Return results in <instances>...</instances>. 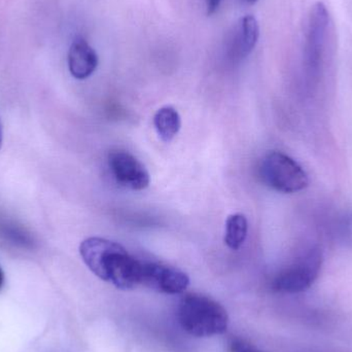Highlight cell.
<instances>
[{"label": "cell", "mask_w": 352, "mask_h": 352, "mask_svg": "<svg viewBox=\"0 0 352 352\" xmlns=\"http://www.w3.org/2000/svg\"><path fill=\"white\" fill-rule=\"evenodd\" d=\"M246 1H248V3L254 4L256 3V2L258 1V0H246Z\"/></svg>", "instance_id": "cell-16"}, {"label": "cell", "mask_w": 352, "mask_h": 352, "mask_svg": "<svg viewBox=\"0 0 352 352\" xmlns=\"http://www.w3.org/2000/svg\"><path fill=\"white\" fill-rule=\"evenodd\" d=\"M322 261L320 248H310L275 277L272 283L273 289L283 294L307 291L320 276Z\"/></svg>", "instance_id": "cell-4"}, {"label": "cell", "mask_w": 352, "mask_h": 352, "mask_svg": "<svg viewBox=\"0 0 352 352\" xmlns=\"http://www.w3.org/2000/svg\"><path fill=\"white\" fill-rule=\"evenodd\" d=\"M80 254L89 269L102 280L124 291L142 285V262L123 245L100 237H90L80 246Z\"/></svg>", "instance_id": "cell-1"}, {"label": "cell", "mask_w": 352, "mask_h": 352, "mask_svg": "<svg viewBox=\"0 0 352 352\" xmlns=\"http://www.w3.org/2000/svg\"><path fill=\"white\" fill-rule=\"evenodd\" d=\"M230 351L231 352H261L252 347V345L241 340L233 341L230 346Z\"/></svg>", "instance_id": "cell-12"}, {"label": "cell", "mask_w": 352, "mask_h": 352, "mask_svg": "<svg viewBox=\"0 0 352 352\" xmlns=\"http://www.w3.org/2000/svg\"><path fill=\"white\" fill-rule=\"evenodd\" d=\"M178 320L186 332L195 337H212L227 331L229 316L214 300L198 294L182 298L178 306Z\"/></svg>", "instance_id": "cell-2"}, {"label": "cell", "mask_w": 352, "mask_h": 352, "mask_svg": "<svg viewBox=\"0 0 352 352\" xmlns=\"http://www.w3.org/2000/svg\"><path fill=\"white\" fill-rule=\"evenodd\" d=\"M248 223L245 215L234 213L226 221L225 243L232 250H237L243 245L248 237Z\"/></svg>", "instance_id": "cell-11"}, {"label": "cell", "mask_w": 352, "mask_h": 352, "mask_svg": "<svg viewBox=\"0 0 352 352\" xmlns=\"http://www.w3.org/2000/svg\"><path fill=\"white\" fill-rule=\"evenodd\" d=\"M154 126L159 138L164 142H173L182 127L179 113L170 105L161 107L154 116Z\"/></svg>", "instance_id": "cell-10"}, {"label": "cell", "mask_w": 352, "mask_h": 352, "mask_svg": "<svg viewBox=\"0 0 352 352\" xmlns=\"http://www.w3.org/2000/svg\"><path fill=\"white\" fill-rule=\"evenodd\" d=\"M98 66L96 52L82 37L74 39L68 53V67L70 74L78 80L92 76Z\"/></svg>", "instance_id": "cell-8"}, {"label": "cell", "mask_w": 352, "mask_h": 352, "mask_svg": "<svg viewBox=\"0 0 352 352\" xmlns=\"http://www.w3.org/2000/svg\"><path fill=\"white\" fill-rule=\"evenodd\" d=\"M2 142H3V132H2V126L0 123V148H1Z\"/></svg>", "instance_id": "cell-15"}, {"label": "cell", "mask_w": 352, "mask_h": 352, "mask_svg": "<svg viewBox=\"0 0 352 352\" xmlns=\"http://www.w3.org/2000/svg\"><path fill=\"white\" fill-rule=\"evenodd\" d=\"M258 35L260 28L254 16L248 14L240 19L230 39V57L234 60H242L248 57L256 47Z\"/></svg>", "instance_id": "cell-7"}, {"label": "cell", "mask_w": 352, "mask_h": 352, "mask_svg": "<svg viewBox=\"0 0 352 352\" xmlns=\"http://www.w3.org/2000/svg\"><path fill=\"white\" fill-rule=\"evenodd\" d=\"M109 165L113 177L124 188L142 190L150 184L148 169L130 153L125 151L111 152L109 156Z\"/></svg>", "instance_id": "cell-6"}, {"label": "cell", "mask_w": 352, "mask_h": 352, "mask_svg": "<svg viewBox=\"0 0 352 352\" xmlns=\"http://www.w3.org/2000/svg\"><path fill=\"white\" fill-rule=\"evenodd\" d=\"M263 182L277 192L293 194L307 188L309 178L299 163L280 152L267 154L261 163Z\"/></svg>", "instance_id": "cell-3"}, {"label": "cell", "mask_w": 352, "mask_h": 352, "mask_svg": "<svg viewBox=\"0 0 352 352\" xmlns=\"http://www.w3.org/2000/svg\"><path fill=\"white\" fill-rule=\"evenodd\" d=\"M4 283V274L3 272H2V269L0 268V289H2V287H3Z\"/></svg>", "instance_id": "cell-14"}, {"label": "cell", "mask_w": 352, "mask_h": 352, "mask_svg": "<svg viewBox=\"0 0 352 352\" xmlns=\"http://www.w3.org/2000/svg\"><path fill=\"white\" fill-rule=\"evenodd\" d=\"M190 278L184 271L161 263L142 262V285L159 293L177 295L184 293Z\"/></svg>", "instance_id": "cell-5"}, {"label": "cell", "mask_w": 352, "mask_h": 352, "mask_svg": "<svg viewBox=\"0 0 352 352\" xmlns=\"http://www.w3.org/2000/svg\"><path fill=\"white\" fill-rule=\"evenodd\" d=\"M221 0H205L206 2L207 14H212L217 12Z\"/></svg>", "instance_id": "cell-13"}, {"label": "cell", "mask_w": 352, "mask_h": 352, "mask_svg": "<svg viewBox=\"0 0 352 352\" xmlns=\"http://www.w3.org/2000/svg\"><path fill=\"white\" fill-rule=\"evenodd\" d=\"M0 238L6 243L24 250H33L36 246L30 232L14 219L0 215Z\"/></svg>", "instance_id": "cell-9"}]
</instances>
